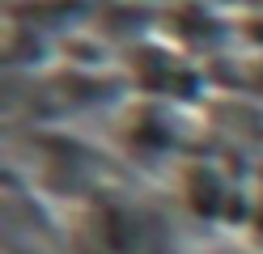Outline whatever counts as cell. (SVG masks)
<instances>
[{"mask_svg": "<svg viewBox=\"0 0 263 254\" xmlns=\"http://www.w3.org/2000/svg\"><path fill=\"white\" fill-rule=\"evenodd\" d=\"M234 186L225 182V174L217 165H204V161H191L183 165V195H187V208L204 220H221L225 216V203Z\"/></svg>", "mask_w": 263, "mask_h": 254, "instance_id": "cell-4", "label": "cell"}, {"mask_svg": "<svg viewBox=\"0 0 263 254\" xmlns=\"http://www.w3.org/2000/svg\"><path fill=\"white\" fill-rule=\"evenodd\" d=\"M60 51H64V60H68V64H77V72H89V68L106 64V47H102V43L64 38V43H60Z\"/></svg>", "mask_w": 263, "mask_h": 254, "instance_id": "cell-7", "label": "cell"}, {"mask_svg": "<svg viewBox=\"0 0 263 254\" xmlns=\"http://www.w3.org/2000/svg\"><path fill=\"white\" fill-rule=\"evenodd\" d=\"M238 89H255V93H263V60L251 64V68H238Z\"/></svg>", "mask_w": 263, "mask_h": 254, "instance_id": "cell-9", "label": "cell"}, {"mask_svg": "<svg viewBox=\"0 0 263 254\" xmlns=\"http://www.w3.org/2000/svg\"><path fill=\"white\" fill-rule=\"evenodd\" d=\"M127 64L136 72V85L144 93H157V97H174V102H200L204 97V68H195L187 55H174L166 47H149V43H136L127 47Z\"/></svg>", "mask_w": 263, "mask_h": 254, "instance_id": "cell-1", "label": "cell"}, {"mask_svg": "<svg viewBox=\"0 0 263 254\" xmlns=\"http://www.w3.org/2000/svg\"><path fill=\"white\" fill-rule=\"evenodd\" d=\"M106 5H110V0H106Z\"/></svg>", "mask_w": 263, "mask_h": 254, "instance_id": "cell-10", "label": "cell"}, {"mask_svg": "<svg viewBox=\"0 0 263 254\" xmlns=\"http://www.w3.org/2000/svg\"><path fill=\"white\" fill-rule=\"evenodd\" d=\"M161 26L178 38L183 51H204V55H221V51L229 47V38H238V22L217 17L204 0H183L178 9L166 13Z\"/></svg>", "mask_w": 263, "mask_h": 254, "instance_id": "cell-2", "label": "cell"}, {"mask_svg": "<svg viewBox=\"0 0 263 254\" xmlns=\"http://www.w3.org/2000/svg\"><path fill=\"white\" fill-rule=\"evenodd\" d=\"M51 51H47V38L30 26H9L5 30V64L22 68V64H43Z\"/></svg>", "mask_w": 263, "mask_h": 254, "instance_id": "cell-6", "label": "cell"}, {"mask_svg": "<svg viewBox=\"0 0 263 254\" xmlns=\"http://www.w3.org/2000/svg\"><path fill=\"white\" fill-rule=\"evenodd\" d=\"M238 38H246L251 47H263V13H246L238 22Z\"/></svg>", "mask_w": 263, "mask_h": 254, "instance_id": "cell-8", "label": "cell"}, {"mask_svg": "<svg viewBox=\"0 0 263 254\" xmlns=\"http://www.w3.org/2000/svg\"><path fill=\"white\" fill-rule=\"evenodd\" d=\"M93 0H9V26H30L39 34H64L89 22Z\"/></svg>", "mask_w": 263, "mask_h": 254, "instance_id": "cell-3", "label": "cell"}, {"mask_svg": "<svg viewBox=\"0 0 263 254\" xmlns=\"http://www.w3.org/2000/svg\"><path fill=\"white\" fill-rule=\"evenodd\" d=\"M153 9H144V5H106V13L98 17V30L106 34V38H115V43H127V47H136V38L140 34H149L153 30Z\"/></svg>", "mask_w": 263, "mask_h": 254, "instance_id": "cell-5", "label": "cell"}]
</instances>
